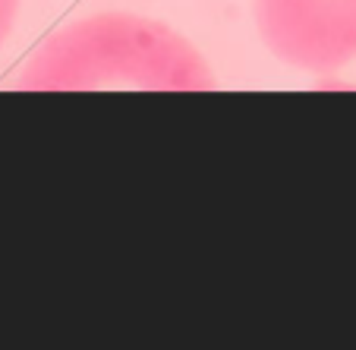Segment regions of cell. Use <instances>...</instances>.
I'll return each instance as SVG.
<instances>
[{"instance_id": "cell-1", "label": "cell", "mask_w": 356, "mask_h": 350, "mask_svg": "<svg viewBox=\"0 0 356 350\" xmlns=\"http://www.w3.org/2000/svg\"><path fill=\"white\" fill-rule=\"evenodd\" d=\"M16 88L86 92V88H211L202 54L164 22L101 13L60 29L22 67Z\"/></svg>"}, {"instance_id": "cell-2", "label": "cell", "mask_w": 356, "mask_h": 350, "mask_svg": "<svg viewBox=\"0 0 356 350\" xmlns=\"http://www.w3.org/2000/svg\"><path fill=\"white\" fill-rule=\"evenodd\" d=\"M259 38L281 63L334 73L356 61V0H256Z\"/></svg>"}, {"instance_id": "cell-3", "label": "cell", "mask_w": 356, "mask_h": 350, "mask_svg": "<svg viewBox=\"0 0 356 350\" xmlns=\"http://www.w3.org/2000/svg\"><path fill=\"white\" fill-rule=\"evenodd\" d=\"M16 10H19V0H0V47H3V41L13 32Z\"/></svg>"}]
</instances>
